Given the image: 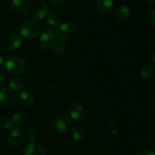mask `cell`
I'll use <instances>...</instances> for the list:
<instances>
[{
  "label": "cell",
  "mask_w": 155,
  "mask_h": 155,
  "mask_svg": "<svg viewBox=\"0 0 155 155\" xmlns=\"http://www.w3.org/2000/svg\"><path fill=\"white\" fill-rule=\"evenodd\" d=\"M48 6L43 0H30L25 6L26 16L32 21H39L46 16Z\"/></svg>",
  "instance_id": "obj_1"
},
{
  "label": "cell",
  "mask_w": 155,
  "mask_h": 155,
  "mask_svg": "<svg viewBox=\"0 0 155 155\" xmlns=\"http://www.w3.org/2000/svg\"><path fill=\"white\" fill-rule=\"evenodd\" d=\"M77 27L71 23H64L59 24L56 29V33L62 42H70L77 37Z\"/></svg>",
  "instance_id": "obj_2"
},
{
  "label": "cell",
  "mask_w": 155,
  "mask_h": 155,
  "mask_svg": "<svg viewBox=\"0 0 155 155\" xmlns=\"http://www.w3.org/2000/svg\"><path fill=\"white\" fill-rule=\"evenodd\" d=\"M5 66L6 71L10 74L20 75L24 72L27 65L23 59L18 57H10L6 60Z\"/></svg>",
  "instance_id": "obj_3"
},
{
  "label": "cell",
  "mask_w": 155,
  "mask_h": 155,
  "mask_svg": "<svg viewBox=\"0 0 155 155\" xmlns=\"http://www.w3.org/2000/svg\"><path fill=\"white\" fill-rule=\"evenodd\" d=\"M20 33L24 37L27 39H33L39 36L40 28L37 24L32 21H24L20 26Z\"/></svg>",
  "instance_id": "obj_4"
},
{
  "label": "cell",
  "mask_w": 155,
  "mask_h": 155,
  "mask_svg": "<svg viewBox=\"0 0 155 155\" xmlns=\"http://www.w3.org/2000/svg\"><path fill=\"white\" fill-rule=\"evenodd\" d=\"M71 119L64 114L58 115L52 123L53 129L58 133H66L71 129Z\"/></svg>",
  "instance_id": "obj_5"
},
{
  "label": "cell",
  "mask_w": 155,
  "mask_h": 155,
  "mask_svg": "<svg viewBox=\"0 0 155 155\" xmlns=\"http://www.w3.org/2000/svg\"><path fill=\"white\" fill-rule=\"evenodd\" d=\"M56 42V36L54 32L48 29L42 33L39 38V45L43 50H48L51 48Z\"/></svg>",
  "instance_id": "obj_6"
},
{
  "label": "cell",
  "mask_w": 155,
  "mask_h": 155,
  "mask_svg": "<svg viewBox=\"0 0 155 155\" xmlns=\"http://www.w3.org/2000/svg\"><path fill=\"white\" fill-rule=\"evenodd\" d=\"M15 102V95L10 89L0 88V104L5 107L12 106Z\"/></svg>",
  "instance_id": "obj_7"
},
{
  "label": "cell",
  "mask_w": 155,
  "mask_h": 155,
  "mask_svg": "<svg viewBox=\"0 0 155 155\" xmlns=\"http://www.w3.org/2000/svg\"><path fill=\"white\" fill-rule=\"evenodd\" d=\"M25 139L24 132L22 129L17 127L13 129L9 134L8 141L11 145L14 147L20 146L24 142Z\"/></svg>",
  "instance_id": "obj_8"
},
{
  "label": "cell",
  "mask_w": 155,
  "mask_h": 155,
  "mask_svg": "<svg viewBox=\"0 0 155 155\" xmlns=\"http://www.w3.org/2000/svg\"><path fill=\"white\" fill-rule=\"evenodd\" d=\"M84 107L82 104L78 103H74L71 107H69L68 114L70 115V117L75 121L81 120L84 116Z\"/></svg>",
  "instance_id": "obj_9"
},
{
  "label": "cell",
  "mask_w": 155,
  "mask_h": 155,
  "mask_svg": "<svg viewBox=\"0 0 155 155\" xmlns=\"http://www.w3.org/2000/svg\"><path fill=\"white\" fill-rule=\"evenodd\" d=\"M24 155H45L43 148L38 142H30L24 149Z\"/></svg>",
  "instance_id": "obj_10"
},
{
  "label": "cell",
  "mask_w": 155,
  "mask_h": 155,
  "mask_svg": "<svg viewBox=\"0 0 155 155\" xmlns=\"http://www.w3.org/2000/svg\"><path fill=\"white\" fill-rule=\"evenodd\" d=\"M98 10L103 15H110L114 8V0H97Z\"/></svg>",
  "instance_id": "obj_11"
},
{
  "label": "cell",
  "mask_w": 155,
  "mask_h": 155,
  "mask_svg": "<svg viewBox=\"0 0 155 155\" xmlns=\"http://www.w3.org/2000/svg\"><path fill=\"white\" fill-rule=\"evenodd\" d=\"M20 102L25 107H30L34 102L33 95L27 90H22L18 94Z\"/></svg>",
  "instance_id": "obj_12"
},
{
  "label": "cell",
  "mask_w": 155,
  "mask_h": 155,
  "mask_svg": "<svg viewBox=\"0 0 155 155\" xmlns=\"http://www.w3.org/2000/svg\"><path fill=\"white\" fill-rule=\"evenodd\" d=\"M130 16V8L127 5H123L117 10L115 17L119 22H125Z\"/></svg>",
  "instance_id": "obj_13"
},
{
  "label": "cell",
  "mask_w": 155,
  "mask_h": 155,
  "mask_svg": "<svg viewBox=\"0 0 155 155\" xmlns=\"http://www.w3.org/2000/svg\"><path fill=\"white\" fill-rule=\"evenodd\" d=\"M22 41H21V37L18 35H13L8 39L7 42L8 48L12 51H16L21 46Z\"/></svg>",
  "instance_id": "obj_14"
},
{
  "label": "cell",
  "mask_w": 155,
  "mask_h": 155,
  "mask_svg": "<svg viewBox=\"0 0 155 155\" xmlns=\"http://www.w3.org/2000/svg\"><path fill=\"white\" fill-rule=\"evenodd\" d=\"M11 120H12L14 125H21L25 122L26 114L24 111L19 110V111H17L13 114Z\"/></svg>",
  "instance_id": "obj_15"
},
{
  "label": "cell",
  "mask_w": 155,
  "mask_h": 155,
  "mask_svg": "<svg viewBox=\"0 0 155 155\" xmlns=\"http://www.w3.org/2000/svg\"><path fill=\"white\" fill-rule=\"evenodd\" d=\"M153 73H154V67L150 64L145 65L141 69L140 77L142 79L147 80L152 76Z\"/></svg>",
  "instance_id": "obj_16"
},
{
  "label": "cell",
  "mask_w": 155,
  "mask_h": 155,
  "mask_svg": "<svg viewBox=\"0 0 155 155\" xmlns=\"http://www.w3.org/2000/svg\"><path fill=\"white\" fill-rule=\"evenodd\" d=\"M52 51L55 54L62 55L63 54H64L65 51H66V45L62 41L55 42L52 47Z\"/></svg>",
  "instance_id": "obj_17"
},
{
  "label": "cell",
  "mask_w": 155,
  "mask_h": 155,
  "mask_svg": "<svg viewBox=\"0 0 155 155\" xmlns=\"http://www.w3.org/2000/svg\"><path fill=\"white\" fill-rule=\"evenodd\" d=\"M71 137L75 141H80L84 136V132L82 128L79 127H75L71 130Z\"/></svg>",
  "instance_id": "obj_18"
},
{
  "label": "cell",
  "mask_w": 155,
  "mask_h": 155,
  "mask_svg": "<svg viewBox=\"0 0 155 155\" xmlns=\"http://www.w3.org/2000/svg\"><path fill=\"white\" fill-rule=\"evenodd\" d=\"M46 21L51 27H58L59 25V18L57 15L54 13H49L46 15Z\"/></svg>",
  "instance_id": "obj_19"
},
{
  "label": "cell",
  "mask_w": 155,
  "mask_h": 155,
  "mask_svg": "<svg viewBox=\"0 0 155 155\" xmlns=\"http://www.w3.org/2000/svg\"><path fill=\"white\" fill-rule=\"evenodd\" d=\"M8 86L10 89L12 90H19L22 87V81L19 78H12L8 82Z\"/></svg>",
  "instance_id": "obj_20"
},
{
  "label": "cell",
  "mask_w": 155,
  "mask_h": 155,
  "mask_svg": "<svg viewBox=\"0 0 155 155\" xmlns=\"http://www.w3.org/2000/svg\"><path fill=\"white\" fill-rule=\"evenodd\" d=\"M25 137L27 138V140L30 141V142H34L35 139H36V130L33 127H30L27 128L26 133H24Z\"/></svg>",
  "instance_id": "obj_21"
},
{
  "label": "cell",
  "mask_w": 155,
  "mask_h": 155,
  "mask_svg": "<svg viewBox=\"0 0 155 155\" xmlns=\"http://www.w3.org/2000/svg\"><path fill=\"white\" fill-rule=\"evenodd\" d=\"M0 124H1L2 128L6 130H11V129L13 128V127L15 126L13 123H12V120L9 119V118L8 117L3 118V119L0 121Z\"/></svg>",
  "instance_id": "obj_22"
},
{
  "label": "cell",
  "mask_w": 155,
  "mask_h": 155,
  "mask_svg": "<svg viewBox=\"0 0 155 155\" xmlns=\"http://www.w3.org/2000/svg\"><path fill=\"white\" fill-rule=\"evenodd\" d=\"M11 7L14 10H21L23 7L22 0H12L11 2Z\"/></svg>",
  "instance_id": "obj_23"
},
{
  "label": "cell",
  "mask_w": 155,
  "mask_h": 155,
  "mask_svg": "<svg viewBox=\"0 0 155 155\" xmlns=\"http://www.w3.org/2000/svg\"><path fill=\"white\" fill-rule=\"evenodd\" d=\"M68 2V0H51V3L56 8H61Z\"/></svg>",
  "instance_id": "obj_24"
},
{
  "label": "cell",
  "mask_w": 155,
  "mask_h": 155,
  "mask_svg": "<svg viewBox=\"0 0 155 155\" xmlns=\"http://www.w3.org/2000/svg\"><path fill=\"white\" fill-rule=\"evenodd\" d=\"M148 18H149L150 21L151 22V24L153 25L155 24V10L154 8L150 9L149 12H148Z\"/></svg>",
  "instance_id": "obj_25"
},
{
  "label": "cell",
  "mask_w": 155,
  "mask_h": 155,
  "mask_svg": "<svg viewBox=\"0 0 155 155\" xmlns=\"http://www.w3.org/2000/svg\"><path fill=\"white\" fill-rule=\"evenodd\" d=\"M6 80H7V78H6V75L5 74V73L0 71V86H4L6 83Z\"/></svg>",
  "instance_id": "obj_26"
},
{
  "label": "cell",
  "mask_w": 155,
  "mask_h": 155,
  "mask_svg": "<svg viewBox=\"0 0 155 155\" xmlns=\"http://www.w3.org/2000/svg\"><path fill=\"white\" fill-rule=\"evenodd\" d=\"M136 155H154V152L149 150H143V151H139Z\"/></svg>",
  "instance_id": "obj_27"
},
{
  "label": "cell",
  "mask_w": 155,
  "mask_h": 155,
  "mask_svg": "<svg viewBox=\"0 0 155 155\" xmlns=\"http://www.w3.org/2000/svg\"><path fill=\"white\" fill-rule=\"evenodd\" d=\"M145 2L148 5H154L155 3V0H145Z\"/></svg>",
  "instance_id": "obj_28"
},
{
  "label": "cell",
  "mask_w": 155,
  "mask_h": 155,
  "mask_svg": "<svg viewBox=\"0 0 155 155\" xmlns=\"http://www.w3.org/2000/svg\"><path fill=\"white\" fill-rule=\"evenodd\" d=\"M3 61H3L2 57V56H0V67H1L2 65Z\"/></svg>",
  "instance_id": "obj_29"
},
{
  "label": "cell",
  "mask_w": 155,
  "mask_h": 155,
  "mask_svg": "<svg viewBox=\"0 0 155 155\" xmlns=\"http://www.w3.org/2000/svg\"><path fill=\"white\" fill-rule=\"evenodd\" d=\"M77 1H82V0H77Z\"/></svg>",
  "instance_id": "obj_30"
},
{
  "label": "cell",
  "mask_w": 155,
  "mask_h": 155,
  "mask_svg": "<svg viewBox=\"0 0 155 155\" xmlns=\"http://www.w3.org/2000/svg\"><path fill=\"white\" fill-rule=\"evenodd\" d=\"M0 121H1V118H0Z\"/></svg>",
  "instance_id": "obj_31"
}]
</instances>
